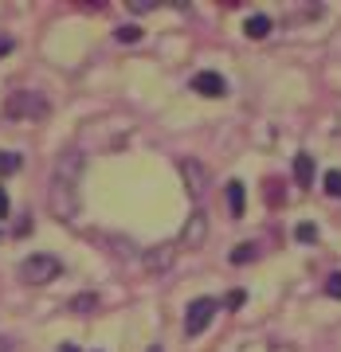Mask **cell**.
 Wrapping results in <instances>:
<instances>
[{"instance_id": "6da1fadb", "label": "cell", "mask_w": 341, "mask_h": 352, "mask_svg": "<svg viewBox=\"0 0 341 352\" xmlns=\"http://www.w3.org/2000/svg\"><path fill=\"white\" fill-rule=\"evenodd\" d=\"M83 168H87V157L79 149H67L59 161H55V173H51V188H48V204L55 219H75L79 215V184H83Z\"/></svg>"}, {"instance_id": "7a4b0ae2", "label": "cell", "mask_w": 341, "mask_h": 352, "mask_svg": "<svg viewBox=\"0 0 341 352\" xmlns=\"http://www.w3.org/2000/svg\"><path fill=\"white\" fill-rule=\"evenodd\" d=\"M48 113H51V102L39 90H12L4 98V118H12V122H43Z\"/></svg>"}, {"instance_id": "3957f363", "label": "cell", "mask_w": 341, "mask_h": 352, "mask_svg": "<svg viewBox=\"0 0 341 352\" xmlns=\"http://www.w3.org/2000/svg\"><path fill=\"white\" fill-rule=\"evenodd\" d=\"M59 274H63V263L55 254H28L20 263V282H28V286H48Z\"/></svg>"}, {"instance_id": "277c9868", "label": "cell", "mask_w": 341, "mask_h": 352, "mask_svg": "<svg viewBox=\"0 0 341 352\" xmlns=\"http://www.w3.org/2000/svg\"><path fill=\"white\" fill-rule=\"evenodd\" d=\"M212 317H216V302L212 298H196L189 305V314H185V333L189 337H200L204 329L212 325Z\"/></svg>"}, {"instance_id": "5b68a950", "label": "cell", "mask_w": 341, "mask_h": 352, "mask_svg": "<svg viewBox=\"0 0 341 352\" xmlns=\"http://www.w3.org/2000/svg\"><path fill=\"white\" fill-rule=\"evenodd\" d=\"M192 90L204 94V98H224L227 94V78L216 75V71H200V75H192Z\"/></svg>"}, {"instance_id": "8992f818", "label": "cell", "mask_w": 341, "mask_h": 352, "mask_svg": "<svg viewBox=\"0 0 341 352\" xmlns=\"http://www.w3.org/2000/svg\"><path fill=\"white\" fill-rule=\"evenodd\" d=\"M204 235H208V215H204V212H192L189 223L180 227V247H200Z\"/></svg>"}, {"instance_id": "52a82bcc", "label": "cell", "mask_w": 341, "mask_h": 352, "mask_svg": "<svg viewBox=\"0 0 341 352\" xmlns=\"http://www.w3.org/2000/svg\"><path fill=\"white\" fill-rule=\"evenodd\" d=\"M180 176H185V188L192 196H204V188H208V168L200 161H180Z\"/></svg>"}, {"instance_id": "ba28073f", "label": "cell", "mask_w": 341, "mask_h": 352, "mask_svg": "<svg viewBox=\"0 0 341 352\" xmlns=\"http://www.w3.org/2000/svg\"><path fill=\"white\" fill-rule=\"evenodd\" d=\"M141 263H145L149 274H165L173 266V247H149V251L141 254Z\"/></svg>"}, {"instance_id": "9c48e42d", "label": "cell", "mask_w": 341, "mask_h": 352, "mask_svg": "<svg viewBox=\"0 0 341 352\" xmlns=\"http://www.w3.org/2000/svg\"><path fill=\"white\" fill-rule=\"evenodd\" d=\"M243 208H247L243 184L240 180H227V212H231V219H243Z\"/></svg>"}, {"instance_id": "30bf717a", "label": "cell", "mask_w": 341, "mask_h": 352, "mask_svg": "<svg viewBox=\"0 0 341 352\" xmlns=\"http://www.w3.org/2000/svg\"><path fill=\"white\" fill-rule=\"evenodd\" d=\"M294 180H298L302 188L314 184V157H310V153H298V157H294Z\"/></svg>"}, {"instance_id": "8fae6325", "label": "cell", "mask_w": 341, "mask_h": 352, "mask_svg": "<svg viewBox=\"0 0 341 352\" xmlns=\"http://www.w3.org/2000/svg\"><path fill=\"white\" fill-rule=\"evenodd\" d=\"M243 32H247V39H267L271 36V20H267V16H251V20L243 24Z\"/></svg>"}, {"instance_id": "7c38bea8", "label": "cell", "mask_w": 341, "mask_h": 352, "mask_svg": "<svg viewBox=\"0 0 341 352\" xmlns=\"http://www.w3.org/2000/svg\"><path fill=\"white\" fill-rule=\"evenodd\" d=\"M255 258H259V247H255V243H240V247L231 251V263L236 266H247V263H255Z\"/></svg>"}, {"instance_id": "4fadbf2b", "label": "cell", "mask_w": 341, "mask_h": 352, "mask_svg": "<svg viewBox=\"0 0 341 352\" xmlns=\"http://www.w3.org/2000/svg\"><path fill=\"white\" fill-rule=\"evenodd\" d=\"M20 153H8V149H0V176H8V173H20Z\"/></svg>"}, {"instance_id": "5bb4252c", "label": "cell", "mask_w": 341, "mask_h": 352, "mask_svg": "<svg viewBox=\"0 0 341 352\" xmlns=\"http://www.w3.org/2000/svg\"><path fill=\"white\" fill-rule=\"evenodd\" d=\"M94 305H99V298H94V294H79V298H71V302H67V309H75V314H90Z\"/></svg>"}, {"instance_id": "9a60e30c", "label": "cell", "mask_w": 341, "mask_h": 352, "mask_svg": "<svg viewBox=\"0 0 341 352\" xmlns=\"http://www.w3.org/2000/svg\"><path fill=\"white\" fill-rule=\"evenodd\" d=\"M114 39H118V43H138V39H141V28H138V24H122L118 32H114Z\"/></svg>"}, {"instance_id": "2e32d148", "label": "cell", "mask_w": 341, "mask_h": 352, "mask_svg": "<svg viewBox=\"0 0 341 352\" xmlns=\"http://www.w3.org/2000/svg\"><path fill=\"white\" fill-rule=\"evenodd\" d=\"M326 192L341 200V168H329V173H326Z\"/></svg>"}, {"instance_id": "e0dca14e", "label": "cell", "mask_w": 341, "mask_h": 352, "mask_svg": "<svg viewBox=\"0 0 341 352\" xmlns=\"http://www.w3.org/2000/svg\"><path fill=\"white\" fill-rule=\"evenodd\" d=\"M294 235H298V243H314L318 239V227L314 223H298V227H294Z\"/></svg>"}, {"instance_id": "ac0fdd59", "label": "cell", "mask_w": 341, "mask_h": 352, "mask_svg": "<svg viewBox=\"0 0 341 352\" xmlns=\"http://www.w3.org/2000/svg\"><path fill=\"white\" fill-rule=\"evenodd\" d=\"M326 294H329V298H341V270L326 278Z\"/></svg>"}, {"instance_id": "d6986e66", "label": "cell", "mask_w": 341, "mask_h": 352, "mask_svg": "<svg viewBox=\"0 0 341 352\" xmlns=\"http://www.w3.org/2000/svg\"><path fill=\"white\" fill-rule=\"evenodd\" d=\"M243 302H247V294H243V289H231V294H227V309H240Z\"/></svg>"}, {"instance_id": "ffe728a7", "label": "cell", "mask_w": 341, "mask_h": 352, "mask_svg": "<svg viewBox=\"0 0 341 352\" xmlns=\"http://www.w3.org/2000/svg\"><path fill=\"white\" fill-rule=\"evenodd\" d=\"M0 219H8V192H4V184H0Z\"/></svg>"}, {"instance_id": "44dd1931", "label": "cell", "mask_w": 341, "mask_h": 352, "mask_svg": "<svg viewBox=\"0 0 341 352\" xmlns=\"http://www.w3.org/2000/svg\"><path fill=\"white\" fill-rule=\"evenodd\" d=\"M12 47H16L12 39H8V36H0V59H4V55H8V51H12Z\"/></svg>"}, {"instance_id": "7402d4cb", "label": "cell", "mask_w": 341, "mask_h": 352, "mask_svg": "<svg viewBox=\"0 0 341 352\" xmlns=\"http://www.w3.org/2000/svg\"><path fill=\"white\" fill-rule=\"evenodd\" d=\"M55 352H79V349H75V344H59Z\"/></svg>"}, {"instance_id": "603a6c76", "label": "cell", "mask_w": 341, "mask_h": 352, "mask_svg": "<svg viewBox=\"0 0 341 352\" xmlns=\"http://www.w3.org/2000/svg\"><path fill=\"white\" fill-rule=\"evenodd\" d=\"M0 352H12V344H8V340H0Z\"/></svg>"}, {"instance_id": "cb8c5ba5", "label": "cell", "mask_w": 341, "mask_h": 352, "mask_svg": "<svg viewBox=\"0 0 341 352\" xmlns=\"http://www.w3.org/2000/svg\"><path fill=\"white\" fill-rule=\"evenodd\" d=\"M145 352H165V349H161V344H149V349H145Z\"/></svg>"}]
</instances>
